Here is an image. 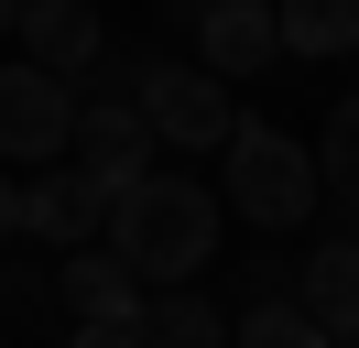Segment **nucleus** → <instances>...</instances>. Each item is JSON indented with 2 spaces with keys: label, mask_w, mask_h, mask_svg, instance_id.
Returning <instances> with one entry per match:
<instances>
[{
  "label": "nucleus",
  "mask_w": 359,
  "mask_h": 348,
  "mask_svg": "<svg viewBox=\"0 0 359 348\" xmlns=\"http://www.w3.org/2000/svg\"><path fill=\"white\" fill-rule=\"evenodd\" d=\"M218 218H229V196L196 185V174H131L120 207H109V250L131 261L153 294H175V283L218 272Z\"/></svg>",
  "instance_id": "f257e3e1"
},
{
  "label": "nucleus",
  "mask_w": 359,
  "mask_h": 348,
  "mask_svg": "<svg viewBox=\"0 0 359 348\" xmlns=\"http://www.w3.org/2000/svg\"><path fill=\"white\" fill-rule=\"evenodd\" d=\"M218 163H229V185H218V196H229V218H250V229L283 239V229H305V218H327V163H316L294 130L240 120Z\"/></svg>",
  "instance_id": "f03ea898"
},
{
  "label": "nucleus",
  "mask_w": 359,
  "mask_h": 348,
  "mask_svg": "<svg viewBox=\"0 0 359 348\" xmlns=\"http://www.w3.org/2000/svg\"><path fill=\"white\" fill-rule=\"evenodd\" d=\"M240 348H337V337H327L294 294H272V304H240Z\"/></svg>",
  "instance_id": "ddd939ff"
},
{
  "label": "nucleus",
  "mask_w": 359,
  "mask_h": 348,
  "mask_svg": "<svg viewBox=\"0 0 359 348\" xmlns=\"http://www.w3.org/2000/svg\"><path fill=\"white\" fill-rule=\"evenodd\" d=\"M44 304H66V294H55V283L33 272V261H0V326H33Z\"/></svg>",
  "instance_id": "2eb2a0df"
},
{
  "label": "nucleus",
  "mask_w": 359,
  "mask_h": 348,
  "mask_svg": "<svg viewBox=\"0 0 359 348\" xmlns=\"http://www.w3.org/2000/svg\"><path fill=\"white\" fill-rule=\"evenodd\" d=\"M109 207L120 185L88 163H33L22 174V239H44V250H88V239H109Z\"/></svg>",
  "instance_id": "39448f33"
},
{
  "label": "nucleus",
  "mask_w": 359,
  "mask_h": 348,
  "mask_svg": "<svg viewBox=\"0 0 359 348\" xmlns=\"http://www.w3.org/2000/svg\"><path fill=\"white\" fill-rule=\"evenodd\" d=\"M55 294H66V316H76V326H98V316H153V283H142L131 261L109 250V239H88V250L55 261Z\"/></svg>",
  "instance_id": "0eeeda50"
},
{
  "label": "nucleus",
  "mask_w": 359,
  "mask_h": 348,
  "mask_svg": "<svg viewBox=\"0 0 359 348\" xmlns=\"http://www.w3.org/2000/svg\"><path fill=\"white\" fill-rule=\"evenodd\" d=\"M316 163H327V196H359V87L327 109V142H316Z\"/></svg>",
  "instance_id": "4468645a"
},
{
  "label": "nucleus",
  "mask_w": 359,
  "mask_h": 348,
  "mask_svg": "<svg viewBox=\"0 0 359 348\" xmlns=\"http://www.w3.org/2000/svg\"><path fill=\"white\" fill-rule=\"evenodd\" d=\"M153 109L142 98H88L76 109V163L88 174H109V185H131V174H153Z\"/></svg>",
  "instance_id": "6e6552de"
},
{
  "label": "nucleus",
  "mask_w": 359,
  "mask_h": 348,
  "mask_svg": "<svg viewBox=\"0 0 359 348\" xmlns=\"http://www.w3.org/2000/svg\"><path fill=\"white\" fill-rule=\"evenodd\" d=\"M76 109H88V87L55 76V65H0V163H55V152H76Z\"/></svg>",
  "instance_id": "7ed1b4c3"
},
{
  "label": "nucleus",
  "mask_w": 359,
  "mask_h": 348,
  "mask_svg": "<svg viewBox=\"0 0 359 348\" xmlns=\"http://www.w3.org/2000/svg\"><path fill=\"white\" fill-rule=\"evenodd\" d=\"M66 348H153V316H98V326H76Z\"/></svg>",
  "instance_id": "dca6fc26"
},
{
  "label": "nucleus",
  "mask_w": 359,
  "mask_h": 348,
  "mask_svg": "<svg viewBox=\"0 0 359 348\" xmlns=\"http://www.w3.org/2000/svg\"><path fill=\"white\" fill-rule=\"evenodd\" d=\"M196 65H218L229 87L283 65V0H207L196 11Z\"/></svg>",
  "instance_id": "423d86ee"
},
{
  "label": "nucleus",
  "mask_w": 359,
  "mask_h": 348,
  "mask_svg": "<svg viewBox=\"0 0 359 348\" xmlns=\"http://www.w3.org/2000/svg\"><path fill=\"white\" fill-rule=\"evenodd\" d=\"M11 33H22V0H0V44H11Z\"/></svg>",
  "instance_id": "a211bd4d"
},
{
  "label": "nucleus",
  "mask_w": 359,
  "mask_h": 348,
  "mask_svg": "<svg viewBox=\"0 0 359 348\" xmlns=\"http://www.w3.org/2000/svg\"><path fill=\"white\" fill-rule=\"evenodd\" d=\"M22 55L88 87V65L109 55V22H98V0H22Z\"/></svg>",
  "instance_id": "1a4fd4ad"
},
{
  "label": "nucleus",
  "mask_w": 359,
  "mask_h": 348,
  "mask_svg": "<svg viewBox=\"0 0 359 348\" xmlns=\"http://www.w3.org/2000/svg\"><path fill=\"white\" fill-rule=\"evenodd\" d=\"M142 109H153V130L175 152H229V130H240V87L218 65H196V55H163L153 87H142Z\"/></svg>",
  "instance_id": "20e7f679"
},
{
  "label": "nucleus",
  "mask_w": 359,
  "mask_h": 348,
  "mask_svg": "<svg viewBox=\"0 0 359 348\" xmlns=\"http://www.w3.org/2000/svg\"><path fill=\"white\" fill-rule=\"evenodd\" d=\"M283 55H305V65L359 55V0H283Z\"/></svg>",
  "instance_id": "9b49d317"
},
{
  "label": "nucleus",
  "mask_w": 359,
  "mask_h": 348,
  "mask_svg": "<svg viewBox=\"0 0 359 348\" xmlns=\"http://www.w3.org/2000/svg\"><path fill=\"white\" fill-rule=\"evenodd\" d=\"M11 239H22V174L0 163V250H11Z\"/></svg>",
  "instance_id": "f3484780"
},
{
  "label": "nucleus",
  "mask_w": 359,
  "mask_h": 348,
  "mask_svg": "<svg viewBox=\"0 0 359 348\" xmlns=\"http://www.w3.org/2000/svg\"><path fill=\"white\" fill-rule=\"evenodd\" d=\"M153 348H240V316H218L196 283H175V294H153Z\"/></svg>",
  "instance_id": "f8f14e48"
},
{
  "label": "nucleus",
  "mask_w": 359,
  "mask_h": 348,
  "mask_svg": "<svg viewBox=\"0 0 359 348\" xmlns=\"http://www.w3.org/2000/svg\"><path fill=\"white\" fill-rule=\"evenodd\" d=\"M337 348H359V337H337Z\"/></svg>",
  "instance_id": "6ab92c4d"
},
{
  "label": "nucleus",
  "mask_w": 359,
  "mask_h": 348,
  "mask_svg": "<svg viewBox=\"0 0 359 348\" xmlns=\"http://www.w3.org/2000/svg\"><path fill=\"white\" fill-rule=\"evenodd\" d=\"M294 304H305L327 337H359V239H316L294 261Z\"/></svg>",
  "instance_id": "9d476101"
}]
</instances>
